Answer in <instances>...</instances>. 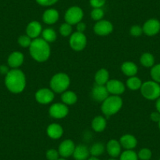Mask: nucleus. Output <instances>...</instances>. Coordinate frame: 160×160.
<instances>
[{
    "label": "nucleus",
    "instance_id": "obj_1",
    "mask_svg": "<svg viewBox=\"0 0 160 160\" xmlns=\"http://www.w3.org/2000/svg\"><path fill=\"white\" fill-rule=\"evenodd\" d=\"M5 84L10 92L21 93L26 87V77L24 72L18 68H13L6 75Z\"/></svg>",
    "mask_w": 160,
    "mask_h": 160
},
{
    "label": "nucleus",
    "instance_id": "obj_2",
    "mask_svg": "<svg viewBox=\"0 0 160 160\" xmlns=\"http://www.w3.org/2000/svg\"><path fill=\"white\" fill-rule=\"evenodd\" d=\"M29 53L35 61L42 63L50 58L51 50L48 42L42 38H37L32 39V43L29 47Z\"/></svg>",
    "mask_w": 160,
    "mask_h": 160
},
{
    "label": "nucleus",
    "instance_id": "obj_3",
    "mask_svg": "<svg viewBox=\"0 0 160 160\" xmlns=\"http://www.w3.org/2000/svg\"><path fill=\"white\" fill-rule=\"evenodd\" d=\"M122 104L123 101L121 97L109 95L101 104V112L105 116H112L121 110Z\"/></svg>",
    "mask_w": 160,
    "mask_h": 160
},
{
    "label": "nucleus",
    "instance_id": "obj_4",
    "mask_svg": "<svg viewBox=\"0 0 160 160\" xmlns=\"http://www.w3.org/2000/svg\"><path fill=\"white\" fill-rule=\"evenodd\" d=\"M71 83V80L68 75L64 72L55 74L50 79V89L55 93H63L68 90Z\"/></svg>",
    "mask_w": 160,
    "mask_h": 160
},
{
    "label": "nucleus",
    "instance_id": "obj_5",
    "mask_svg": "<svg viewBox=\"0 0 160 160\" xmlns=\"http://www.w3.org/2000/svg\"><path fill=\"white\" fill-rule=\"evenodd\" d=\"M140 90L141 95L149 101H155L160 98V85L153 80L143 82Z\"/></svg>",
    "mask_w": 160,
    "mask_h": 160
},
{
    "label": "nucleus",
    "instance_id": "obj_6",
    "mask_svg": "<svg viewBox=\"0 0 160 160\" xmlns=\"http://www.w3.org/2000/svg\"><path fill=\"white\" fill-rule=\"evenodd\" d=\"M83 16L84 13L82 9L78 6H73L66 10L64 13V21L71 25H76L78 23L82 21Z\"/></svg>",
    "mask_w": 160,
    "mask_h": 160
},
{
    "label": "nucleus",
    "instance_id": "obj_7",
    "mask_svg": "<svg viewBox=\"0 0 160 160\" xmlns=\"http://www.w3.org/2000/svg\"><path fill=\"white\" fill-rule=\"evenodd\" d=\"M87 44V38L82 32H75L71 35L69 38V45L71 48L77 52L82 51L86 48Z\"/></svg>",
    "mask_w": 160,
    "mask_h": 160
},
{
    "label": "nucleus",
    "instance_id": "obj_8",
    "mask_svg": "<svg viewBox=\"0 0 160 160\" xmlns=\"http://www.w3.org/2000/svg\"><path fill=\"white\" fill-rule=\"evenodd\" d=\"M68 112V107L64 103H55L52 104L49 109V114L50 116L56 119L65 118Z\"/></svg>",
    "mask_w": 160,
    "mask_h": 160
},
{
    "label": "nucleus",
    "instance_id": "obj_9",
    "mask_svg": "<svg viewBox=\"0 0 160 160\" xmlns=\"http://www.w3.org/2000/svg\"><path fill=\"white\" fill-rule=\"evenodd\" d=\"M55 93L49 88H42L37 90L35 98L38 103L41 104H48L54 99Z\"/></svg>",
    "mask_w": 160,
    "mask_h": 160
},
{
    "label": "nucleus",
    "instance_id": "obj_10",
    "mask_svg": "<svg viewBox=\"0 0 160 160\" xmlns=\"http://www.w3.org/2000/svg\"><path fill=\"white\" fill-rule=\"evenodd\" d=\"M93 31L99 36H107L113 32V24L107 20H101L94 24Z\"/></svg>",
    "mask_w": 160,
    "mask_h": 160
},
{
    "label": "nucleus",
    "instance_id": "obj_11",
    "mask_svg": "<svg viewBox=\"0 0 160 160\" xmlns=\"http://www.w3.org/2000/svg\"><path fill=\"white\" fill-rule=\"evenodd\" d=\"M105 86L109 94L111 95L120 96L125 92L126 90V86L123 82L118 79H109Z\"/></svg>",
    "mask_w": 160,
    "mask_h": 160
},
{
    "label": "nucleus",
    "instance_id": "obj_12",
    "mask_svg": "<svg viewBox=\"0 0 160 160\" xmlns=\"http://www.w3.org/2000/svg\"><path fill=\"white\" fill-rule=\"evenodd\" d=\"M75 148V144L74 141L71 139H66L59 144L58 150L61 158H67L72 156Z\"/></svg>",
    "mask_w": 160,
    "mask_h": 160
},
{
    "label": "nucleus",
    "instance_id": "obj_13",
    "mask_svg": "<svg viewBox=\"0 0 160 160\" xmlns=\"http://www.w3.org/2000/svg\"><path fill=\"white\" fill-rule=\"evenodd\" d=\"M143 33L148 36H154L160 32V21L155 18H151L145 21L142 27Z\"/></svg>",
    "mask_w": 160,
    "mask_h": 160
},
{
    "label": "nucleus",
    "instance_id": "obj_14",
    "mask_svg": "<svg viewBox=\"0 0 160 160\" xmlns=\"http://www.w3.org/2000/svg\"><path fill=\"white\" fill-rule=\"evenodd\" d=\"M108 96L109 93L106 88V86L95 84L94 87L92 89L91 97L93 101H97V102L102 103Z\"/></svg>",
    "mask_w": 160,
    "mask_h": 160
},
{
    "label": "nucleus",
    "instance_id": "obj_15",
    "mask_svg": "<svg viewBox=\"0 0 160 160\" xmlns=\"http://www.w3.org/2000/svg\"><path fill=\"white\" fill-rule=\"evenodd\" d=\"M42 24L38 21H33L28 24L27 28H26V35H28L32 39L38 38L40 35H42Z\"/></svg>",
    "mask_w": 160,
    "mask_h": 160
},
{
    "label": "nucleus",
    "instance_id": "obj_16",
    "mask_svg": "<svg viewBox=\"0 0 160 160\" xmlns=\"http://www.w3.org/2000/svg\"><path fill=\"white\" fill-rule=\"evenodd\" d=\"M106 152L111 156V158H118L120 154L122 153V146L119 141L115 139H112L108 141L106 144Z\"/></svg>",
    "mask_w": 160,
    "mask_h": 160
},
{
    "label": "nucleus",
    "instance_id": "obj_17",
    "mask_svg": "<svg viewBox=\"0 0 160 160\" xmlns=\"http://www.w3.org/2000/svg\"><path fill=\"white\" fill-rule=\"evenodd\" d=\"M119 143L125 150H133L138 145V140L132 134H124L120 138Z\"/></svg>",
    "mask_w": 160,
    "mask_h": 160
},
{
    "label": "nucleus",
    "instance_id": "obj_18",
    "mask_svg": "<svg viewBox=\"0 0 160 160\" xmlns=\"http://www.w3.org/2000/svg\"><path fill=\"white\" fill-rule=\"evenodd\" d=\"M59 18V12L56 9L50 8L44 11L42 14V21L48 25H52L58 22Z\"/></svg>",
    "mask_w": 160,
    "mask_h": 160
},
{
    "label": "nucleus",
    "instance_id": "obj_19",
    "mask_svg": "<svg viewBox=\"0 0 160 160\" xmlns=\"http://www.w3.org/2000/svg\"><path fill=\"white\" fill-rule=\"evenodd\" d=\"M72 156L75 160H87L90 157V148L84 144H78L75 146Z\"/></svg>",
    "mask_w": 160,
    "mask_h": 160
},
{
    "label": "nucleus",
    "instance_id": "obj_20",
    "mask_svg": "<svg viewBox=\"0 0 160 160\" xmlns=\"http://www.w3.org/2000/svg\"><path fill=\"white\" fill-rule=\"evenodd\" d=\"M24 61V56L21 52L14 51L10 53L8 58V64L12 68H18L23 64Z\"/></svg>",
    "mask_w": 160,
    "mask_h": 160
},
{
    "label": "nucleus",
    "instance_id": "obj_21",
    "mask_svg": "<svg viewBox=\"0 0 160 160\" xmlns=\"http://www.w3.org/2000/svg\"><path fill=\"white\" fill-rule=\"evenodd\" d=\"M64 129L60 124L51 123L47 128V134L53 140H58L63 136Z\"/></svg>",
    "mask_w": 160,
    "mask_h": 160
},
{
    "label": "nucleus",
    "instance_id": "obj_22",
    "mask_svg": "<svg viewBox=\"0 0 160 160\" xmlns=\"http://www.w3.org/2000/svg\"><path fill=\"white\" fill-rule=\"evenodd\" d=\"M107 127V120L102 115H98L92 120L91 127L97 133H101Z\"/></svg>",
    "mask_w": 160,
    "mask_h": 160
},
{
    "label": "nucleus",
    "instance_id": "obj_23",
    "mask_svg": "<svg viewBox=\"0 0 160 160\" xmlns=\"http://www.w3.org/2000/svg\"><path fill=\"white\" fill-rule=\"evenodd\" d=\"M122 72L128 77L135 76L138 74V68L135 63L132 61H126L121 66Z\"/></svg>",
    "mask_w": 160,
    "mask_h": 160
},
{
    "label": "nucleus",
    "instance_id": "obj_24",
    "mask_svg": "<svg viewBox=\"0 0 160 160\" xmlns=\"http://www.w3.org/2000/svg\"><path fill=\"white\" fill-rule=\"evenodd\" d=\"M95 84L105 86L109 81V72L107 69L101 68L96 72L94 76Z\"/></svg>",
    "mask_w": 160,
    "mask_h": 160
},
{
    "label": "nucleus",
    "instance_id": "obj_25",
    "mask_svg": "<svg viewBox=\"0 0 160 160\" xmlns=\"http://www.w3.org/2000/svg\"><path fill=\"white\" fill-rule=\"evenodd\" d=\"M61 101L66 105H73L78 101V97L75 92L72 90H66L61 93Z\"/></svg>",
    "mask_w": 160,
    "mask_h": 160
},
{
    "label": "nucleus",
    "instance_id": "obj_26",
    "mask_svg": "<svg viewBox=\"0 0 160 160\" xmlns=\"http://www.w3.org/2000/svg\"><path fill=\"white\" fill-rule=\"evenodd\" d=\"M106 148L105 146L103 143L101 142H96L93 144V145L90 147V156L93 157H99L101 155H102L104 154V152H105Z\"/></svg>",
    "mask_w": 160,
    "mask_h": 160
},
{
    "label": "nucleus",
    "instance_id": "obj_27",
    "mask_svg": "<svg viewBox=\"0 0 160 160\" xmlns=\"http://www.w3.org/2000/svg\"><path fill=\"white\" fill-rule=\"evenodd\" d=\"M141 65L145 68H152L155 65V58L151 53H144L140 58Z\"/></svg>",
    "mask_w": 160,
    "mask_h": 160
},
{
    "label": "nucleus",
    "instance_id": "obj_28",
    "mask_svg": "<svg viewBox=\"0 0 160 160\" xmlns=\"http://www.w3.org/2000/svg\"><path fill=\"white\" fill-rule=\"evenodd\" d=\"M142 83L141 78L135 75V76L129 77L127 81V87L131 90H138L141 89Z\"/></svg>",
    "mask_w": 160,
    "mask_h": 160
},
{
    "label": "nucleus",
    "instance_id": "obj_29",
    "mask_svg": "<svg viewBox=\"0 0 160 160\" xmlns=\"http://www.w3.org/2000/svg\"><path fill=\"white\" fill-rule=\"evenodd\" d=\"M42 38L48 43L55 42L57 39L56 32L53 28H50L44 29V30H42Z\"/></svg>",
    "mask_w": 160,
    "mask_h": 160
},
{
    "label": "nucleus",
    "instance_id": "obj_30",
    "mask_svg": "<svg viewBox=\"0 0 160 160\" xmlns=\"http://www.w3.org/2000/svg\"><path fill=\"white\" fill-rule=\"evenodd\" d=\"M138 153L133 150H125L120 154L119 160H138Z\"/></svg>",
    "mask_w": 160,
    "mask_h": 160
},
{
    "label": "nucleus",
    "instance_id": "obj_31",
    "mask_svg": "<svg viewBox=\"0 0 160 160\" xmlns=\"http://www.w3.org/2000/svg\"><path fill=\"white\" fill-rule=\"evenodd\" d=\"M59 32L63 37H68L71 36L72 34V25L68 24V23L64 22L60 26L59 28Z\"/></svg>",
    "mask_w": 160,
    "mask_h": 160
},
{
    "label": "nucleus",
    "instance_id": "obj_32",
    "mask_svg": "<svg viewBox=\"0 0 160 160\" xmlns=\"http://www.w3.org/2000/svg\"><path fill=\"white\" fill-rule=\"evenodd\" d=\"M104 16V11L102 8H93L90 13V17L95 21L103 20Z\"/></svg>",
    "mask_w": 160,
    "mask_h": 160
},
{
    "label": "nucleus",
    "instance_id": "obj_33",
    "mask_svg": "<svg viewBox=\"0 0 160 160\" xmlns=\"http://www.w3.org/2000/svg\"><path fill=\"white\" fill-rule=\"evenodd\" d=\"M138 156L140 160H150L152 157V152L149 148H144L138 152Z\"/></svg>",
    "mask_w": 160,
    "mask_h": 160
},
{
    "label": "nucleus",
    "instance_id": "obj_34",
    "mask_svg": "<svg viewBox=\"0 0 160 160\" xmlns=\"http://www.w3.org/2000/svg\"><path fill=\"white\" fill-rule=\"evenodd\" d=\"M151 77L153 81L160 83V64H155L151 68Z\"/></svg>",
    "mask_w": 160,
    "mask_h": 160
},
{
    "label": "nucleus",
    "instance_id": "obj_35",
    "mask_svg": "<svg viewBox=\"0 0 160 160\" xmlns=\"http://www.w3.org/2000/svg\"><path fill=\"white\" fill-rule=\"evenodd\" d=\"M18 44H19L21 47H23V48H28V47L29 48V47H30L31 43H32V39L28 36V35H21V36L18 38Z\"/></svg>",
    "mask_w": 160,
    "mask_h": 160
},
{
    "label": "nucleus",
    "instance_id": "obj_36",
    "mask_svg": "<svg viewBox=\"0 0 160 160\" xmlns=\"http://www.w3.org/2000/svg\"><path fill=\"white\" fill-rule=\"evenodd\" d=\"M46 158L47 160H58L60 158V154L58 150L54 148H50L46 152Z\"/></svg>",
    "mask_w": 160,
    "mask_h": 160
},
{
    "label": "nucleus",
    "instance_id": "obj_37",
    "mask_svg": "<svg viewBox=\"0 0 160 160\" xmlns=\"http://www.w3.org/2000/svg\"><path fill=\"white\" fill-rule=\"evenodd\" d=\"M130 33L133 37H139L143 34V28L139 25H133L130 28Z\"/></svg>",
    "mask_w": 160,
    "mask_h": 160
},
{
    "label": "nucleus",
    "instance_id": "obj_38",
    "mask_svg": "<svg viewBox=\"0 0 160 160\" xmlns=\"http://www.w3.org/2000/svg\"><path fill=\"white\" fill-rule=\"evenodd\" d=\"M35 2L38 5L42 7H52L53 5L56 4L58 2V0H35Z\"/></svg>",
    "mask_w": 160,
    "mask_h": 160
},
{
    "label": "nucleus",
    "instance_id": "obj_39",
    "mask_svg": "<svg viewBox=\"0 0 160 160\" xmlns=\"http://www.w3.org/2000/svg\"><path fill=\"white\" fill-rule=\"evenodd\" d=\"M106 3V0H90V5L93 8H102Z\"/></svg>",
    "mask_w": 160,
    "mask_h": 160
},
{
    "label": "nucleus",
    "instance_id": "obj_40",
    "mask_svg": "<svg viewBox=\"0 0 160 160\" xmlns=\"http://www.w3.org/2000/svg\"><path fill=\"white\" fill-rule=\"evenodd\" d=\"M150 118L153 122H158L160 121V113L157 112V111L156 112H152L150 115Z\"/></svg>",
    "mask_w": 160,
    "mask_h": 160
},
{
    "label": "nucleus",
    "instance_id": "obj_41",
    "mask_svg": "<svg viewBox=\"0 0 160 160\" xmlns=\"http://www.w3.org/2000/svg\"><path fill=\"white\" fill-rule=\"evenodd\" d=\"M86 28H87V25H86L85 23L82 22V21H81V22L78 23V24H76L77 32H82V33H84V32H85Z\"/></svg>",
    "mask_w": 160,
    "mask_h": 160
},
{
    "label": "nucleus",
    "instance_id": "obj_42",
    "mask_svg": "<svg viewBox=\"0 0 160 160\" xmlns=\"http://www.w3.org/2000/svg\"><path fill=\"white\" fill-rule=\"evenodd\" d=\"M9 68L7 66L5 65H1L0 66V73L2 74V75H7L9 72Z\"/></svg>",
    "mask_w": 160,
    "mask_h": 160
},
{
    "label": "nucleus",
    "instance_id": "obj_43",
    "mask_svg": "<svg viewBox=\"0 0 160 160\" xmlns=\"http://www.w3.org/2000/svg\"><path fill=\"white\" fill-rule=\"evenodd\" d=\"M155 108H156V111L160 113V98H158L156 100V103H155Z\"/></svg>",
    "mask_w": 160,
    "mask_h": 160
},
{
    "label": "nucleus",
    "instance_id": "obj_44",
    "mask_svg": "<svg viewBox=\"0 0 160 160\" xmlns=\"http://www.w3.org/2000/svg\"><path fill=\"white\" fill-rule=\"evenodd\" d=\"M87 160H100L99 158H98V157H93V156H90V158H88Z\"/></svg>",
    "mask_w": 160,
    "mask_h": 160
},
{
    "label": "nucleus",
    "instance_id": "obj_45",
    "mask_svg": "<svg viewBox=\"0 0 160 160\" xmlns=\"http://www.w3.org/2000/svg\"><path fill=\"white\" fill-rule=\"evenodd\" d=\"M108 160H118V159H117L116 158H109V159H108Z\"/></svg>",
    "mask_w": 160,
    "mask_h": 160
},
{
    "label": "nucleus",
    "instance_id": "obj_46",
    "mask_svg": "<svg viewBox=\"0 0 160 160\" xmlns=\"http://www.w3.org/2000/svg\"><path fill=\"white\" fill-rule=\"evenodd\" d=\"M58 160H67V159H66V158H60L59 159H58Z\"/></svg>",
    "mask_w": 160,
    "mask_h": 160
},
{
    "label": "nucleus",
    "instance_id": "obj_47",
    "mask_svg": "<svg viewBox=\"0 0 160 160\" xmlns=\"http://www.w3.org/2000/svg\"><path fill=\"white\" fill-rule=\"evenodd\" d=\"M158 128H159V130H160V121L158 122Z\"/></svg>",
    "mask_w": 160,
    "mask_h": 160
},
{
    "label": "nucleus",
    "instance_id": "obj_48",
    "mask_svg": "<svg viewBox=\"0 0 160 160\" xmlns=\"http://www.w3.org/2000/svg\"><path fill=\"white\" fill-rule=\"evenodd\" d=\"M159 160H160V158H159Z\"/></svg>",
    "mask_w": 160,
    "mask_h": 160
}]
</instances>
